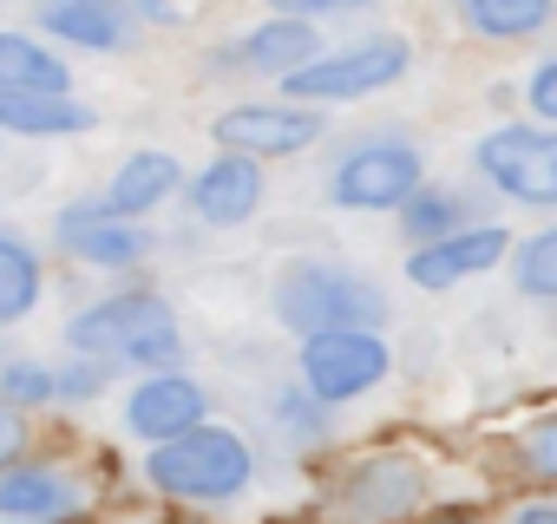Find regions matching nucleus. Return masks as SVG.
Listing matches in <instances>:
<instances>
[{
  "label": "nucleus",
  "mask_w": 557,
  "mask_h": 524,
  "mask_svg": "<svg viewBox=\"0 0 557 524\" xmlns=\"http://www.w3.org/2000/svg\"><path fill=\"white\" fill-rule=\"evenodd\" d=\"M283 8L296 21V14H322V8H361V0H283Z\"/></svg>",
  "instance_id": "nucleus-29"
},
{
  "label": "nucleus",
  "mask_w": 557,
  "mask_h": 524,
  "mask_svg": "<svg viewBox=\"0 0 557 524\" xmlns=\"http://www.w3.org/2000/svg\"><path fill=\"white\" fill-rule=\"evenodd\" d=\"M21 439H27V420H21L8 400H0V465H8V459L21 452Z\"/></svg>",
  "instance_id": "nucleus-26"
},
{
  "label": "nucleus",
  "mask_w": 557,
  "mask_h": 524,
  "mask_svg": "<svg viewBox=\"0 0 557 524\" xmlns=\"http://www.w3.org/2000/svg\"><path fill=\"white\" fill-rule=\"evenodd\" d=\"M505 249H511V236H505V229H459V236L426 242V249L407 262V276H413L420 289H453V283H466V276L492 270V262H505Z\"/></svg>",
  "instance_id": "nucleus-10"
},
{
  "label": "nucleus",
  "mask_w": 557,
  "mask_h": 524,
  "mask_svg": "<svg viewBox=\"0 0 557 524\" xmlns=\"http://www.w3.org/2000/svg\"><path fill=\"white\" fill-rule=\"evenodd\" d=\"M518 524H557V511H550V504H531V511H524Z\"/></svg>",
  "instance_id": "nucleus-30"
},
{
  "label": "nucleus",
  "mask_w": 557,
  "mask_h": 524,
  "mask_svg": "<svg viewBox=\"0 0 557 524\" xmlns=\"http://www.w3.org/2000/svg\"><path fill=\"white\" fill-rule=\"evenodd\" d=\"M40 21L73 47H99V53L125 47V8L119 0H40Z\"/></svg>",
  "instance_id": "nucleus-14"
},
{
  "label": "nucleus",
  "mask_w": 557,
  "mask_h": 524,
  "mask_svg": "<svg viewBox=\"0 0 557 524\" xmlns=\"http://www.w3.org/2000/svg\"><path fill=\"white\" fill-rule=\"evenodd\" d=\"M0 125L8 132H79L92 125V112L73 105L66 92H0Z\"/></svg>",
  "instance_id": "nucleus-18"
},
{
  "label": "nucleus",
  "mask_w": 557,
  "mask_h": 524,
  "mask_svg": "<svg viewBox=\"0 0 557 524\" xmlns=\"http://www.w3.org/2000/svg\"><path fill=\"white\" fill-rule=\"evenodd\" d=\"M0 92H66V66L21 34H0Z\"/></svg>",
  "instance_id": "nucleus-19"
},
{
  "label": "nucleus",
  "mask_w": 557,
  "mask_h": 524,
  "mask_svg": "<svg viewBox=\"0 0 557 524\" xmlns=\"http://www.w3.org/2000/svg\"><path fill=\"white\" fill-rule=\"evenodd\" d=\"M34 302H40V262H34L27 242H14L0 229V322L34 315Z\"/></svg>",
  "instance_id": "nucleus-20"
},
{
  "label": "nucleus",
  "mask_w": 557,
  "mask_h": 524,
  "mask_svg": "<svg viewBox=\"0 0 557 524\" xmlns=\"http://www.w3.org/2000/svg\"><path fill=\"white\" fill-rule=\"evenodd\" d=\"M531 112L537 118H557V66H537L531 73Z\"/></svg>",
  "instance_id": "nucleus-25"
},
{
  "label": "nucleus",
  "mask_w": 557,
  "mask_h": 524,
  "mask_svg": "<svg viewBox=\"0 0 557 524\" xmlns=\"http://www.w3.org/2000/svg\"><path fill=\"white\" fill-rule=\"evenodd\" d=\"M531 478H557V465H550V420L531 426Z\"/></svg>",
  "instance_id": "nucleus-27"
},
{
  "label": "nucleus",
  "mask_w": 557,
  "mask_h": 524,
  "mask_svg": "<svg viewBox=\"0 0 557 524\" xmlns=\"http://www.w3.org/2000/svg\"><path fill=\"white\" fill-rule=\"evenodd\" d=\"M309 53H315V34H309V21H289V14L243 40V66H256V73H296V66H309Z\"/></svg>",
  "instance_id": "nucleus-17"
},
{
  "label": "nucleus",
  "mask_w": 557,
  "mask_h": 524,
  "mask_svg": "<svg viewBox=\"0 0 557 524\" xmlns=\"http://www.w3.org/2000/svg\"><path fill=\"white\" fill-rule=\"evenodd\" d=\"M407 73V40H368V47H348L335 60H309L289 79V99L302 105H322V99H355V92H381Z\"/></svg>",
  "instance_id": "nucleus-4"
},
{
  "label": "nucleus",
  "mask_w": 557,
  "mask_h": 524,
  "mask_svg": "<svg viewBox=\"0 0 557 524\" xmlns=\"http://www.w3.org/2000/svg\"><path fill=\"white\" fill-rule=\"evenodd\" d=\"M420 190V151L413 145H361L335 171V203L348 210H394Z\"/></svg>",
  "instance_id": "nucleus-7"
},
{
  "label": "nucleus",
  "mask_w": 557,
  "mask_h": 524,
  "mask_svg": "<svg viewBox=\"0 0 557 524\" xmlns=\"http://www.w3.org/2000/svg\"><path fill=\"white\" fill-rule=\"evenodd\" d=\"M256 197H262V177H256L249 158H216V164L197 171V184H190V203H197L203 223H243V216L256 210Z\"/></svg>",
  "instance_id": "nucleus-13"
},
{
  "label": "nucleus",
  "mask_w": 557,
  "mask_h": 524,
  "mask_svg": "<svg viewBox=\"0 0 557 524\" xmlns=\"http://www.w3.org/2000/svg\"><path fill=\"white\" fill-rule=\"evenodd\" d=\"M446 524H466V517H446Z\"/></svg>",
  "instance_id": "nucleus-31"
},
{
  "label": "nucleus",
  "mask_w": 557,
  "mask_h": 524,
  "mask_svg": "<svg viewBox=\"0 0 557 524\" xmlns=\"http://www.w3.org/2000/svg\"><path fill=\"white\" fill-rule=\"evenodd\" d=\"M322 132V112H302V105H236L216 118V145L230 158H289L302 151L309 138Z\"/></svg>",
  "instance_id": "nucleus-8"
},
{
  "label": "nucleus",
  "mask_w": 557,
  "mask_h": 524,
  "mask_svg": "<svg viewBox=\"0 0 557 524\" xmlns=\"http://www.w3.org/2000/svg\"><path fill=\"white\" fill-rule=\"evenodd\" d=\"M459 210H466L459 197H413L400 223H407V236L426 249V242H440V236H453V229H459Z\"/></svg>",
  "instance_id": "nucleus-22"
},
{
  "label": "nucleus",
  "mask_w": 557,
  "mask_h": 524,
  "mask_svg": "<svg viewBox=\"0 0 557 524\" xmlns=\"http://www.w3.org/2000/svg\"><path fill=\"white\" fill-rule=\"evenodd\" d=\"M518 289L524 296H557V236L550 229L518 249Z\"/></svg>",
  "instance_id": "nucleus-23"
},
{
  "label": "nucleus",
  "mask_w": 557,
  "mask_h": 524,
  "mask_svg": "<svg viewBox=\"0 0 557 524\" xmlns=\"http://www.w3.org/2000/svg\"><path fill=\"white\" fill-rule=\"evenodd\" d=\"M60 387H66V394H99V387H106V367H79V374H66Z\"/></svg>",
  "instance_id": "nucleus-28"
},
{
  "label": "nucleus",
  "mask_w": 557,
  "mask_h": 524,
  "mask_svg": "<svg viewBox=\"0 0 557 524\" xmlns=\"http://www.w3.org/2000/svg\"><path fill=\"white\" fill-rule=\"evenodd\" d=\"M73 348L86 354H125V361H171L177 354V322L158 296H119V302H99L86 309L73 328H66Z\"/></svg>",
  "instance_id": "nucleus-3"
},
{
  "label": "nucleus",
  "mask_w": 557,
  "mask_h": 524,
  "mask_svg": "<svg viewBox=\"0 0 557 524\" xmlns=\"http://www.w3.org/2000/svg\"><path fill=\"white\" fill-rule=\"evenodd\" d=\"M0 387H8V400H47L53 394V380L40 367H27V361H14L8 374H0Z\"/></svg>",
  "instance_id": "nucleus-24"
},
{
  "label": "nucleus",
  "mask_w": 557,
  "mask_h": 524,
  "mask_svg": "<svg viewBox=\"0 0 557 524\" xmlns=\"http://www.w3.org/2000/svg\"><path fill=\"white\" fill-rule=\"evenodd\" d=\"M60 236H66L86 262H99V270H132V262L145 255V229H132L125 216H106V210H92V203L66 210V216H60Z\"/></svg>",
  "instance_id": "nucleus-12"
},
{
  "label": "nucleus",
  "mask_w": 557,
  "mask_h": 524,
  "mask_svg": "<svg viewBox=\"0 0 557 524\" xmlns=\"http://www.w3.org/2000/svg\"><path fill=\"white\" fill-rule=\"evenodd\" d=\"M459 8L485 40H524L550 21V0H459Z\"/></svg>",
  "instance_id": "nucleus-21"
},
{
  "label": "nucleus",
  "mask_w": 557,
  "mask_h": 524,
  "mask_svg": "<svg viewBox=\"0 0 557 524\" xmlns=\"http://www.w3.org/2000/svg\"><path fill=\"white\" fill-rule=\"evenodd\" d=\"M335 504H342L348 524H394V517H407L420 504V465H407V459H368V465H355L342 478Z\"/></svg>",
  "instance_id": "nucleus-9"
},
{
  "label": "nucleus",
  "mask_w": 557,
  "mask_h": 524,
  "mask_svg": "<svg viewBox=\"0 0 557 524\" xmlns=\"http://www.w3.org/2000/svg\"><path fill=\"white\" fill-rule=\"evenodd\" d=\"M479 171L498 184V190H511V197H524V203H557V145L544 138V132H531V125H505V132H492L485 145H479Z\"/></svg>",
  "instance_id": "nucleus-5"
},
{
  "label": "nucleus",
  "mask_w": 557,
  "mask_h": 524,
  "mask_svg": "<svg viewBox=\"0 0 557 524\" xmlns=\"http://www.w3.org/2000/svg\"><path fill=\"white\" fill-rule=\"evenodd\" d=\"M203 420V394L184 380V374H158V380H145L132 400H125V426L138 433V439H177V433H190Z\"/></svg>",
  "instance_id": "nucleus-11"
},
{
  "label": "nucleus",
  "mask_w": 557,
  "mask_h": 524,
  "mask_svg": "<svg viewBox=\"0 0 557 524\" xmlns=\"http://www.w3.org/2000/svg\"><path fill=\"white\" fill-rule=\"evenodd\" d=\"M177 190V158H164V151H138L119 177H112V190H106V216H138V210H158L164 197Z\"/></svg>",
  "instance_id": "nucleus-15"
},
{
  "label": "nucleus",
  "mask_w": 557,
  "mask_h": 524,
  "mask_svg": "<svg viewBox=\"0 0 557 524\" xmlns=\"http://www.w3.org/2000/svg\"><path fill=\"white\" fill-rule=\"evenodd\" d=\"M387 374V348L361 328H342V335H309L302 348V380L315 400H355L368 394L374 380Z\"/></svg>",
  "instance_id": "nucleus-6"
},
{
  "label": "nucleus",
  "mask_w": 557,
  "mask_h": 524,
  "mask_svg": "<svg viewBox=\"0 0 557 524\" xmlns=\"http://www.w3.org/2000/svg\"><path fill=\"white\" fill-rule=\"evenodd\" d=\"M0 511H14L27 524H47V517H66L73 511V485L53 478V472H0Z\"/></svg>",
  "instance_id": "nucleus-16"
},
{
  "label": "nucleus",
  "mask_w": 557,
  "mask_h": 524,
  "mask_svg": "<svg viewBox=\"0 0 557 524\" xmlns=\"http://www.w3.org/2000/svg\"><path fill=\"white\" fill-rule=\"evenodd\" d=\"M151 485L171 491V498H230L249 485V446L236 433H216V426H190L177 439H164L151 452Z\"/></svg>",
  "instance_id": "nucleus-2"
},
{
  "label": "nucleus",
  "mask_w": 557,
  "mask_h": 524,
  "mask_svg": "<svg viewBox=\"0 0 557 524\" xmlns=\"http://www.w3.org/2000/svg\"><path fill=\"white\" fill-rule=\"evenodd\" d=\"M275 315L296 335H342V328H374L387 322V302L368 276L342 270V262H296V270L275 283Z\"/></svg>",
  "instance_id": "nucleus-1"
}]
</instances>
